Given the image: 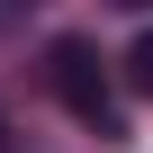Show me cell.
<instances>
[{"instance_id":"1","label":"cell","mask_w":153,"mask_h":153,"mask_svg":"<svg viewBox=\"0 0 153 153\" xmlns=\"http://www.w3.org/2000/svg\"><path fill=\"white\" fill-rule=\"evenodd\" d=\"M45 72H54V90H63V108L81 117V126H99L108 144H126V117H117V99H108V72H99V54H90L81 36H63V45L45 54Z\"/></svg>"},{"instance_id":"2","label":"cell","mask_w":153,"mask_h":153,"mask_svg":"<svg viewBox=\"0 0 153 153\" xmlns=\"http://www.w3.org/2000/svg\"><path fill=\"white\" fill-rule=\"evenodd\" d=\"M126 90H135V99H153V27L126 45Z\"/></svg>"}]
</instances>
